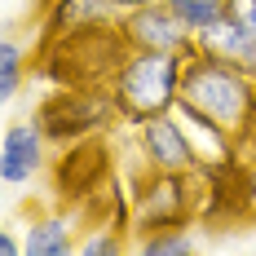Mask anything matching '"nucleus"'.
Wrapping results in <instances>:
<instances>
[{"label": "nucleus", "instance_id": "10", "mask_svg": "<svg viewBox=\"0 0 256 256\" xmlns=\"http://www.w3.org/2000/svg\"><path fill=\"white\" fill-rule=\"evenodd\" d=\"M194 248H199V243H194V234L186 230L181 221L150 226V230L142 234V243H137V252H146V256H190Z\"/></svg>", "mask_w": 256, "mask_h": 256}, {"label": "nucleus", "instance_id": "13", "mask_svg": "<svg viewBox=\"0 0 256 256\" xmlns=\"http://www.w3.org/2000/svg\"><path fill=\"white\" fill-rule=\"evenodd\" d=\"M120 252H124V238L115 226H93V234H84L76 248V256H120Z\"/></svg>", "mask_w": 256, "mask_h": 256}, {"label": "nucleus", "instance_id": "11", "mask_svg": "<svg viewBox=\"0 0 256 256\" xmlns=\"http://www.w3.org/2000/svg\"><path fill=\"white\" fill-rule=\"evenodd\" d=\"M22 44L14 40V36H4L0 40V102H14L18 98V88H22Z\"/></svg>", "mask_w": 256, "mask_h": 256}, {"label": "nucleus", "instance_id": "8", "mask_svg": "<svg viewBox=\"0 0 256 256\" xmlns=\"http://www.w3.org/2000/svg\"><path fill=\"white\" fill-rule=\"evenodd\" d=\"M194 53H208V58H221V62H234V66L256 71V40L234 22L230 14H221L208 31L194 36Z\"/></svg>", "mask_w": 256, "mask_h": 256}, {"label": "nucleus", "instance_id": "3", "mask_svg": "<svg viewBox=\"0 0 256 256\" xmlns=\"http://www.w3.org/2000/svg\"><path fill=\"white\" fill-rule=\"evenodd\" d=\"M137 146H142V164L146 172H172V177H190L199 172V154L190 146V132L181 124L177 106L164 110V115H150L137 124Z\"/></svg>", "mask_w": 256, "mask_h": 256}, {"label": "nucleus", "instance_id": "14", "mask_svg": "<svg viewBox=\"0 0 256 256\" xmlns=\"http://www.w3.org/2000/svg\"><path fill=\"white\" fill-rule=\"evenodd\" d=\"M226 14L256 40V0H226Z\"/></svg>", "mask_w": 256, "mask_h": 256}, {"label": "nucleus", "instance_id": "2", "mask_svg": "<svg viewBox=\"0 0 256 256\" xmlns=\"http://www.w3.org/2000/svg\"><path fill=\"white\" fill-rule=\"evenodd\" d=\"M177 102L208 115L212 124H221L226 132H234L243 142L256 124V71L208 58V53H190Z\"/></svg>", "mask_w": 256, "mask_h": 256}, {"label": "nucleus", "instance_id": "5", "mask_svg": "<svg viewBox=\"0 0 256 256\" xmlns=\"http://www.w3.org/2000/svg\"><path fill=\"white\" fill-rule=\"evenodd\" d=\"M120 36L128 49H159V53H194V31L159 0L120 14Z\"/></svg>", "mask_w": 256, "mask_h": 256}, {"label": "nucleus", "instance_id": "6", "mask_svg": "<svg viewBox=\"0 0 256 256\" xmlns=\"http://www.w3.org/2000/svg\"><path fill=\"white\" fill-rule=\"evenodd\" d=\"M177 115H181V124H186V132H190L194 154H199V172L230 168L234 154H238V137H234V132H226L221 124H212L208 115L190 110V106H181V102H177Z\"/></svg>", "mask_w": 256, "mask_h": 256}, {"label": "nucleus", "instance_id": "7", "mask_svg": "<svg viewBox=\"0 0 256 256\" xmlns=\"http://www.w3.org/2000/svg\"><path fill=\"white\" fill-rule=\"evenodd\" d=\"M120 4L115 0H58L53 4V31L58 36H102L120 26Z\"/></svg>", "mask_w": 256, "mask_h": 256}, {"label": "nucleus", "instance_id": "15", "mask_svg": "<svg viewBox=\"0 0 256 256\" xmlns=\"http://www.w3.org/2000/svg\"><path fill=\"white\" fill-rule=\"evenodd\" d=\"M0 256H26V238H18L9 226L0 230Z\"/></svg>", "mask_w": 256, "mask_h": 256}, {"label": "nucleus", "instance_id": "1", "mask_svg": "<svg viewBox=\"0 0 256 256\" xmlns=\"http://www.w3.org/2000/svg\"><path fill=\"white\" fill-rule=\"evenodd\" d=\"M190 53H159V49H120L115 66L106 71V88L115 98V115L128 124H142L150 115L172 110L181 98V76H186Z\"/></svg>", "mask_w": 256, "mask_h": 256}, {"label": "nucleus", "instance_id": "9", "mask_svg": "<svg viewBox=\"0 0 256 256\" xmlns=\"http://www.w3.org/2000/svg\"><path fill=\"white\" fill-rule=\"evenodd\" d=\"M80 248L76 226L62 216V212H49V216H36L26 226V256H71Z\"/></svg>", "mask_w": 256, "mask_h": 256}, {"label": "nucleus", "instance_id": "4", "mask_svg": "<svg viewBox=\"0 0 256 256\" xmlns=\"http://www.w3.org/2000/svg\"><path fill=\"white\" fill-rule=\"evenodd\" d=\"M49 164V128L44 120H14L0 132V181L4 190H22Z\"/></svg>", "mask_w": 256, "mask_h": 256}, {"label": "nucleus", "instance_id": "12", "mask_svg": "<svg viewBox=\"0 0 256 256\" xmlns=\"http://www.w3.org/2000/svg\"><path fill=\"white\" fill-rule=\"evenodd\" d=\"M164 4H168V9H172V14H177V18L190 26L194 36H199V31H208V26L226 14V0H164Z\"/></svg>", "mask_w": 256, "mask_h": 256}, {"label": "nucleus", "instance_id": "16", "mask_svg": "<svg viewBox=\"0 0 256 256\" xmlns=\"http://www.w3.org/2000/svg\"><path fill=\"white\" fill-rule=\"evenodd\" d=\"M120 9H142V4H159V0H115Z\"/></svg>", "mask_w": 256, "mask_h": 256}]
</instances>
